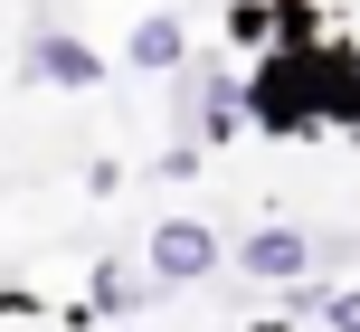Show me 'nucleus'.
Masks as SVG:
<instances>
[{
	"label": "nucleus",
	"instance_id": "3",
	"mask_svg": "<svg viewBox=\"0 0 360 332\" xmlns=\"http://www.w3.org/2000/svg\"><path fill=\"white\" fill-rule=\"evenodd\" d=\"M218 257H228V247H218V228H209V219H162V228L143 238L152 285H199V276H218Z\"/></svg>",
	"mask_w": 360,
	"mask_h": 332
},
{
	"label": "nucleus",
	"instance_id": "10",
	"mask_svg": "<svg viewBox=\"0 0 360 332\" xmlns=\"http://www.w3.org/2000/svg\"><path fill=\"white\" fill-rule=\"evenodd\" d=\"M266 29H275L266 0H228V38H266Z\"/></svg>",
	"mask_w": 360,
	"mask_h": 332
},
{
	"label": "nucleus",
	"instance_id": "4",
	"mask_svg": "<svg viewBox=\"0 0 360 332\" xmlns=\"http://www.w3.org/2000/svg\"><path fill=\"white\" fill-rule=\"evenodd\" d=\"M304 67H313L323 133H360V48L351 38H323V48H304Z\"/></svg>",
	"mask_w": 360,
	"mask_h": 332
},
{
	"label": "nucleus",
	"instance_id": "9",
	"mask_svg": "<svg viewBox=\"0 0 360 332\" xmlns=\"http://www.w3.org/2000/svg\"><path fill=\"white\" fill-rule=\"evenodd\" d=\"M133 304H143V285L124 266H95V314H133Z\"/></svg>",
	"mask_w": 360,
	"mask_h": 332
},
{
	"label": "nucleus",
	"instance_id": "1",
	"mask_svg": "<svg viewBox=\"0 0 360 332\" xmlns=\"http://www.w3.org/2000/svg\"><path fill=\"white\" fill-rule=\"evenodd\" d=\"M237 95H247V124L275 133V143H313V133H323V105H313V67H304V48H266V67H256Z\"/></svg>",
	"mask_w": 360,
	"mask_h": 332
},
{
	"label": "nucleus",
	"instance_id": "6",
	"mask_svg": "<svg viewBox=\"0 0 360 332\" xmlns=\"http://www.w3.org/2000/svg\"><path fill=\"white\" fill-rule=\"evenodd\" d=\"M124 57H133V67H152V76H171L180 57H190V29H180L171 10H152V19H133V38H124Z\"/></svg>",
	"mask_w": 360,
	"mask_h": 332
},
{
	"label": "nucleus",
	"instance_id": "5",
	"mask_svg": "<svg viewBox=\"0 0 360 332\" xmlns=\"http://www.w3.org/2000/svg\"><path fill=\"white\" fill-rule=\"evenodd\" d=\"M228 257H237V276H256V285H304L313 238H304V228H247Z\"/></svg>",
	"mask_w": 360,
	"mask_h": 332
},
{
	"label": "nucleus",
	"instance_id": "8",
	"mask_svg": "<svg viewBox=\"0 0 360 332\" xmlns=\"http://www.w3.org/2000/svg\"><path fill=\"white\" fill-rule=\"evenodd\" d=\"M228 133H247V95L218 76V86L199 95V143H228Z\"/></svg>",
	"mask_w": 360,
	"mask_h": 332
},
{
	"label": "nucleus",
	"instance_id": "11",
	"mask_svg": "<svg viewBox=\"0 0 360 332\" xmlns=\"http://www.w3.org/2000/svg\"><path fill=\"white\" fill-rule=\"evenodd\" d=\"M323 323H332V332H360V285H342V295H323Z\"/></svg>",
	"mask_w": 360,
	"mask_h": 332
},
{
	"label": "nucleus",
	"instance_id": "7",
	"mask_svg": "<svg viewBox=\"0 0 360 332\" xmlns=\"http://www.w3.org/2000/svg\"><path fill=\"white\" fill-rule=\"evenodd\" d=\"M266 10H275V29H266L275 48H323V38H332L323 29V0H266Z\"/></svg>",
	"mask_w": 360,
	"mask_h": 332
},
{
	"label": "nucleus",
	"instance_id": "2",
	"mask_svg": "<svg viewBox=\"0 0 360 332\" xmlns=\"http://www.w3.org/2000/svg\"><path fill=\"white\" fill-rule=\"evenodd\" d=\"M19 76H29V86H57V95H95L105 86V48L76 38V29H38L29 57H19Z\"/></svg>",
	"mask_w": 360,
	"mask_h": 332
}]
</instances>
